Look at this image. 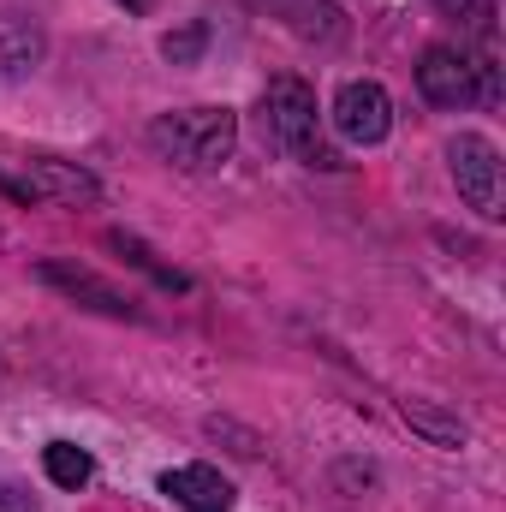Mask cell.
<instances>
[{
  "mask_svg": "<svg viewBox=\"0 0 506 512\" xmlns=\"http://www.w3.org/2000/svg\"><path fill=\"white\" fill-rule=\"evenodd\" d=\"M149 149L185 173H215L239 149V114L233 108H179L149 120Z\"/></svg>",
  "mask_w": 506,
  "mask_h": 512,
  "instance_id": "obj_1",
  "label": "cell"
},
{
  "mask_svg": "<svg viewBox=\"0 0 506 512\" xmlns=\"http://www.w3.org/2000/svg\"><path fill=\"white\" fill-rule=\"evenodd\" d=\"M262 137L304 161V167H340V155L322 143V114H316V90L304 78H274L262 90Z\"/></svg>",
  "mask_w": 506,
  "mask_h": 512,
  "instance_id": "obj_2",
  "label": "cell"
},
{
  "mask_svg": "<svg viewBox=\"0 0 506 512\" xmlns=\"http://www.w3.org/2000/svg\"><path fill=\"white\" fill-rule=\"evenodd\" d=\"M417 90L435 108H471V102H495V66L471 60L465 48H423L417 60Z\"/></svg>",
  "mask_w": 506,
  "mask_h": 512,
  "instance_id": "obj_3",
  "label": "cell"
},
{
  "mask_svg": "<svg viewBox=\"0 0 506 512\" xmlns=\"http://www.w3.org/2000/svg\"><path fill=\"white\" fill-rule=\"evenodd\" d=\"M447 161H453V185H459V197H465L483 221H501L506 215L501 149H495L483 131H459V137L447 143Z\"/></svg>",
  "mask_w": 506,
  "mask_h": 512,
  "instance_id": "obj_4",
  "label": "cell"
},
{
  "mask_svg": "<svg viewBox=\"0 0 506 512\" xmlns=\"http://www.w3.org/2000/svg\"><path fill=\"white\" fill-rule=\"evenodd\" d=\"M334 126L346 143H381L387 131H393V102H387V90H381L376 78H358V84H346L340 96H334Z\"/></svg>",
  "mask_w": 506,
  "mask_h": 512,
  "instance_id": "obj_5",
  "label": "cell"
},
{
  "mask_svg": "<svg viewBox=\"0 0 506 512\" xmlns=\"http://www.w3.org/2000/svg\"><path fill=\"white\" fill-rule=\"evenodd\" d=\"M18 179H24L30 203H96V197H102V179H96L90 167H78V161H54V155L24 161Z\"/></svg>",
  "mask_w": 506,
  "mask_h": 512,
  "instance_id": "obj_6",
  "label": "cell"
},
{
  "mask_svg": "<svg viewBox=\"0 0 506 512\" xmlns=\"http://www.w3.org/2000/svg\"><path fill=\"white\" fill-rule=\"evenodd\" d=\"M36 280H42V286H54V292H66L72 304L102 310V316H137L126 292H114L108 280H96V274H90V268H78V262H36Z\"/></svg>",
  "mask_w": 506,
  "mask_h": 512,
  "instance_id": "obj_7",
  "label": "cell"
},
{
  "mask_svg": "<svg viewBox=\"0 0 506 512\" xmlns=\"http://www.w3.org/2000/svg\"><path fill=\"white\" fill-rule=\"evenodd\" d=\"M161 495L173 501V507L185 512H227L239 495H233V483L215 471V465H179V471H161Z\"/></svg>",
  "mask_w": 506,
  "mask_h": 512,
  "instance_id": "obj_8",
  "label": "cell"
},
{
  "mask_svg": "<svg viewBox=\"0 0 506 512\" xmlns=\"http://www.w3.org/2000/svg\"><path fill=\"white\" fill-rule=\"evenodd\" d=\"M42 54H48L42 24H36V18H24V12H6V6H0V84L30 78V72L42 66Z\"/></svg>",
  "mask_w": 506,
  "mask_h": 512,
  "instance_id": "obj_9",
  "label": "cell"
},
{
  "mask_svg": "<svg viewBox=\"0 0 506 512\" xmlns=\"http://www.w3.org/2000/svg\"><path fill=\"white\" fill-rule=\"evenodd\" d=\"M251 6H262L268 18H280L304 42H340L346 36V18H340L334 0H251Z\"/></svg>",
  "mask_w": 506,
  "mask_h": 512,
  "instance_id": "obj_10",
  "label": "cell"
},
{
  "mask_svg": "<svg viewBox=\"0 0 506 512\" xmlns=\"http://www.w3.org/2000/svg\"><path fill=\"white\" fill-rule=\"evenodd\" d=\"M399 417H405V423H411L429 447L459 453V447L471 441V435H465V423H459V417H447V411H441V405H429V399H405V405H399Z\"/></svg>",
  "mask_w": 506,
  "mask_h": 512,
  "instance_id": "obj_11",
  "label": "cell"
},
{
  "mask_svg": "<svg viewBox=\"0 0 506 512\" xmlns=\"http://www.w3.org/2000/svg\"><path fill=\"white\" fill-rule=\"evenodd\" d=\"M42 465H48V483H60V489H84L96 477V459L84 447H72V441H48Z\"/></svg>",
  "mask_w": 506,
  "mask_h": 512,
  "instance_id": "obj_12",
  "label": "cell"
},
{
  "mask_svg": "<svg viewBox=\"0 0 506 512\" xmlns=\"http://www.w3.org/2000/svg\"><path fill=\"white\" fill-rule=\"evenodd\" d=\"M108 245H114V251H126L131 262L155 280V286H167V292H191V280H185L179 268H161V262H155V251H149L143 239H131V233H108Z\"/></svg>",
  "mask_w": 506,
  "mask_h": 512,
  "instance_id": "obj_13",
  "label": "cell"
},
{
  "mask_svg": "<svg viewBox=\"0 0 506 512\" xmlns=\"http://www.w3.org/2000/svg\"><path fill=\"white\" fill-rule=\"evenodd\" d=\"M447 18H459V24H471V30H489V18H495V0H435Z\"/></svg>",
  "mask_w": 506,
  "mask_h": 512,
  "instance_id": "obj_14",
  "label": "cell"
},
{
  "mask_svg": "<svg viewBox=\"0 0 506 512\" xmlns=\"http://www.w3.org/2000/svg\"><path fill=\"white\" fill-rule=\"evenodd\" d=\"M161 54H167L173 66H185V60H197V54H203V24H191V30H179V36H167V42H161Z\"/></svg>",
  "mask_w": 506,
  "mask_h": 512,
  "instance_id": "obj_15",
  "label": "cell"
},
{
  "mask_svg": "<svg viewBox=\"0 0 506 512\" xmlns=\"http://www.w3.org/2000/svg\"><path fill=\"white\" fill-rule=\"evenodd\" d=\"M0 512H36V501H24V489H0Z\"/></svg>",
  "mask_w": 506,
  "mask_h": 512,
  "instance_id": "obj_16",
  "label": "cell"
},
{
  "mask_svg": "<svg viewBox=\"0 0 506 512\" xmlns=\"http://www.w3.org/2000/svg\"><path fill=\"white\" fill-rule=\"evenodd\" d=\"M120 6H131V12H143V6H149V0H120Z\"/></svg>",
  "mask_w": 506,
  "mask_h": 512,
  "instance_id": "obj_17",
  "label": "cell"
}]
</instances>
